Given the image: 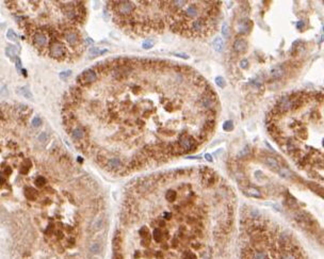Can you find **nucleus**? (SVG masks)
<instances>
[{"instance_id":"1","label":"nucleus","mask_w":324,"mask_h":259,"mask_svg":"<svg viewBox=\"0 0 324 259\" xmlns=\"http://www.w3.org/2000/svg\"><path fill=\"white\" fill-rule=\"evenodd\" d=\"M26 41L41 56L61 63L81 58L87 46L82 27L87 8L81 1L5 2Z\"/></svg>"},{"instance_id":"2","label":"nucleus","mask_w":324,"mask_h":259,"mask_svg":"<svg viewBox=\"0 0 324 259\" xmlns=\"http://www.w3.org/2000/svg\"><path fill=\"white\" fill-rule=\"evenodd\" d=\"M234 49L239 53H243L247 49V43L244 38H237L234 43Z\"/></svg>"},{"instance_id":"3","label":"nucleus","mask_w":324,"mask_h":259,"mask_svg":"<svg viewBox=\"0 0 324 259\" xmlns=\"http://www.w3.org/2000/svg\"><path fill=\"white\" fill-rule=\"evenodd\" d=\"M102 251V244L100 241L98 240H95V241H92L90 243V245H89V252H90V254H92V255H98V254H100Z\"/></svg>"},{"instance_id":"4","label":"nucleus","mask_w":324,"mask_h":259,"mask_svg":"<svg viewBox=\"0 0 324 259\" xmlns=\"http://www.w3.org/2000/svg\"><path fill=\"white\" fill-rule=\"evenodd\" d=\"M213 48H214L215 51L222 52L223 48H224V41H223L222 38H215V40L213 41Z\"/></svg>"},{"instance_id":"5","label":"nucleus","mask_w":324,"mask_h":259,"mask_svg":"<svg viewBox=\"0 0 324 259\" xmlns=\"http://www.w3.org/2000/svg\"><path fill=\"white\" fill-rule=\"evenodd\" d=\"M266 164L269 165L270 168H272V169H274V170L279 169V163L277 162L276 159H274V158H272V157L266 158Z\"/></svg>"},{"instance_id":"6","label":"nucleus","mask_w":324,"mask_h":259,"mask_svg":"<svg viewBox=\"0 0 324 259\" xmlns=\"http://www.w3.org/2000/svg\"><path fill=\"white\" fill-rule=\"evenodd\" d=\"M284 74V71L282 67H279V66H276V67H274L273 69H272V77L273 78H280L282 76H283Z\"/></svg>"},{"instance_id":"7","label":"nucleus","mask_w":324,"mask_h":259,"mask_svg":"<svg viewBox=\"0 0 324 259\" xmlns=\"http://www.w3.org/2000/svg\"><path fill=\"white\" fill-rule=\"evenodd\" d=\"M223 129H224L225 131L233 130V129H234V123H233L231 120H226V122L224 123V125H223Z\"/></svg>"},{"instance_id":"8","label":"nucleus","mask_w":324,"mask_h":259,"mask_svg":"<svg viewBox=\"0 0 324 259\" xmlns=\"http://www.w3.org/2000/svg\"><path fill=\"white\" fill-rule=\"evenodd\" d=\"M222 35L224 38H228L229 36V27L226 23H224L222 25Z\"/></svg>"},{"instance_id":"9","label":"nucleus","mask_w":324,"mask_h":259,"mask_svg":"<svg viewBox=\"0 0 324 259\" xmlns=\"http://www.w3.org/2000/svg\"><path fill=\"white\" fill-rule=\"evenodd\" d=\"M215 83L218 84V85L220 86V87H224L225 86V80H224V78H222V77H216L215 78Z\"/></svg>"},{"instance_id":"10","label":"nucleus","mask_w":324,"mask_h":259,"mask_svg":"<svg viewBox=\"0 0 324 259\" xmlns=\"http://www.w3.org/2000/svg\"><path fill=\"white\" fill-rule=\"evenodd\" d=\"M143 47L145 49H149V48H151V47H153V42H151V41H145L143 43Z\"/></svg>"},{"instance_id":"11","label":"nucleus","mask_w":324,"mask_h":259,"mask_svg":"<svg viewBox=\"0 0 324 259\" xmlns=\"http://www.w3.org/2000/svg\"><path fill=\"white\" fill-rule=\"evenodd\" d=\"M249 65V62H247V60H242L241 61V67L242 68H246V66Z\"/></svg>"},{"instance_id":"12","label":"nucleus","mask_w":324,"mask_h":259,"mask_svg":"<svg viewBox=\"0 0 324 259\" xmlns=\"http://www.w3.org/2000/svg\"><path fill=\"white\" fill-rule=\"evenodd\" d=\"M71 73H72V71H65V73H62V74H61V75H60V77H61V78H64V77H67V76L71 75Z\"/></svg>"},{"instance_id":"13","label":"nucleus","mask_w":324,"mask_h":259,"mask_svg":"<svg viewBox=\"0 0 324 259\" xmlns=\"http://www.w3.org/2000/svg\"><path fill=\"white\" fill-rule=\"evenodd\" d=\"M205 158H206V159H207L208 161H212V159H211V156H210V155L206 154V155H205Z\"/></svg>"}]
</instances>
